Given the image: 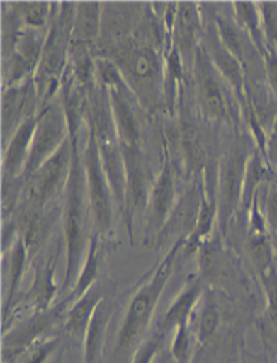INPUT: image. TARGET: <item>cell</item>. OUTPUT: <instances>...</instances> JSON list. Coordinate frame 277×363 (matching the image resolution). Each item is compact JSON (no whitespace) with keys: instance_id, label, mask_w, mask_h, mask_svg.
Wrapping results in <instances>:
<instances>
[{"instance_id":"1","label":"cell","mask_w":277,"mask_h":363,"mask_svg":"<svg viewBox=\"0 0 277 363\" xmlns=\"http://www.w3.org/2000/svg\"><path fill=\"white\" fill-rule=\"evenodd\" d=\"M103 57L120 71L123 80L147 113L166 108V51L168 38L164 21L156 17L152 6L140 21L134 35L122 38Z\"/></svg>"},{"instance_id":"2","label":"cell","mask_w":277,"mask_h":363,"mask_svg":"<svg viewBox=\"0 0 277 363\" xmlns=\"http://www.w3.org/2000/svg\"><path fill=\"white\" fill-rule=\"evenodd\" d=\"M184 243L186 239L171 245L162 260L140 279L118 323V329L115 330L105 363H130L138 347L152 332L157 305L161 302L168 281L174 274Z\"/></svg>"},{"instance_id":"3","label":"cell","mask_w":277,"mask_h":363,"mask_svg":"<svg viewBox=\"0 0 277 363\" xmlns=\"http://www.w3.org/2000/svg\"><path fill=\"white\" fill-rule=\"evenodd\" d=\"M60 219L66 248V267L60 287V297H63L74 287L84 262L90 238L94 235V216L86 186L83 157L78 145H74L72 167L63 192Z\"/></svg>"},{"instance_id":"4","label":"cell","mask_w":277,"mask_h":363,"mask_svg":"<svg viewBox=\"0 0 277 363\" xmlns=\"http://www.w3.org/2000/svg\"><path fill=\"white\" fill-rule=\"evenodd\" d=\"M68 308V303L59 299L55 306L44 313L26 315L12 323L2 336V363H16L39 341L62 335Z\"/></svg>"},{"instance_id":"5","label":"cell","mask_w":277,"mask_h":363,"mask_svg":"<svg viewBox=\"0 0 277 363\" xmlns=\"http://www.w3.org/2000/svg\"><path fill=\"white\" fill-rule=\"evenodd\" d=\"M83 165L91 216H94V231L99 233L107 240L113 235L117 206L114 201L110 182L102 167L96 138L89 131V128L86 147L83 150Z\"/></svg>"},{"instance_id":"6","label":"cell","mask_w":277,"mask_h":363,"mask_svg":"<svg viewBox=\"0 0 277 363\" xmlns=\"http://www.w3.org/2000/svg\"><path fill=\"white\" fill-rule=\"evenodd\" d=\"M244 145L234 146L217 168V231L222 238L228 236L232 218L239 215L246 167L250 158Z\"/></svg>"},{"instance_id":"7","label":"cell","mask_w":277,"mask_h":363,"mask_svg":"<svg viewBox=\"0 0 277 363\" xmlns=\"http://www.w3.org/2000/svg\"><path fill=\"white\" fill-rule=\"evenodd\" d=\"M74 157V145L68 140L57 153L38 168V172L28 180L20 206L45 209L59 201L68 184Z\"/></svg>"},{"instance_id":"8","label":"cell","mask_w":277,"mask_h":363,"mask_svg":"<svg viewBox=\"0 0 277 363\" xmlns=\"http://www.w3.org/2000/svg\"><path fill=\"white\" fill-rule=\"evenodd\" d=\"M69 140L68 119L62 101H51L38 111V123L30 147L29 161L26 164L23 177L28 182L39 167H43Z\"/></svg>"},{"instance_id":"9","label":"cell","mask_w":277,"mask_h":363,"mask_svg":"<svg viewBox=\"0 0 277 363\" xmlns=\"http://www.w3.org/2000/svg\"><path fill=\"white\" fill-rule=\"evenodd\" d=\"M192 71L196 86V99L204 118L212 122L230 121L232 111L225 89L227 82L222 79L201 44L196 50Z\"/></svg>"},{"instance_id":"10","label":"cell","mask_w":277,"mask_h":363,"mask_svg":"<svg viewBox=\"0 0 277 363\" xmlns=\"http://www.w3.org/2000/svg\"><path fill=\"white\" fill-rule=\"evenodd\" d=\"M126 165V200L125 212L122 215L128 228L130 245L135 242V223L137 216H144L149 204V197L154 184L152 179L146 157L138 147H122Z\"/></svg>"},{"instance_id":"11","label":"cell","mask_w":277,"mask_h":363,"mask_svg":"<svg viewBox=\"0 0 277 363\" xmlns=\"http://www.w3.org/2000/svg\"><path fill=\"white\" fill-rule=\"evenodd\" d=\"M179 194L176 185V172L173 164H171V160L166 158L159 174L154 179L147 209L146 213H144V223H146L144 224L142 238L144 245L153 248L156 238L165 225L168 216L173 212Z\"/></svg>"},{"instance_id":"12","label":"cell","mask_w":277,"mask_h":363,"mask_svg":"<svg viewBox=\"0 0 277 363\" xmlns=\"http://www.w3.org/2000/svg\"><path fill=\"white\" fill-rule=\"evenodd\" d=\"M204 199L203 177H195L192 185L179 196L173 212L168 216L165 225L157 235L154 242V250H161L169 240L177 242L181 239H189L198 224L201 206Z\"/></svg>"},{"instance_id":"13","label":"cell","mask_w":277,"mask_h":363,"mask_svg":"<svg viewBox=\"0 0 277 363\" xmlns=\"http://www.w3.org/2000/svg\"><path fill=\"white\" fill-rule=\"evenodd\" d=\"M59 252L60 250L55 254L48 255L47 258H44L41 254H38L33 258L32 267L35 275L32 285L30 289L21 296V299L12 315H14L18 309H28L29 315L44 313V311L56 305V297H59L60 294V289L56 284V267Z\"/></svg>"},{"instance_id":"14","label":"cell","mask_w":277,"mask_h":363,"mask_svg":"<svg viewBox=\"0 0 277 363\" xmlns=\"http://www.w3.org/2000/svg\"><path fill=\"white\" fill-rule=\"evenodd\" d=\"M39 104L35 80H28L4 89L2 95V145L5 146L17 129L38 114Z\"/></svg>"},{"instance_id":"15","label":"cell","mask_w":277,"mask_h":363,"mask_svg":"<svg viewBox=\"0 0 277 363\" xmlns=\"http://www.w3.org/2000/svg\"><path fill=\"white\" fill-rule=\"evenodd\" d=\"M32 258L21 236L11 250L2 254V324L14 313L21 299V284Z\"/></svg>"},{"instance_id":"16","label":"cell","mask_w":277,"mask_h":363,"mask_svg":"<svg viewBox=\"0 0 277 363\" xmlns=\"http://www.w3.org/2000/svg\"><path fill=\"white\" fill-rule=\"evenodd\" d=\"M201 45L208 55L210 60L213 62L215 68L222 75V79L234 90L235 98L242 104L246 102V69L243 63L237 59L228 47L220 40L216 24L205 28Z\"/></svg>"},{"instance_id":"17","label":"cell","mask_w":277,"mask_h":363,"mask_svg":"<svg viewBox=\"0 0 277 363\" xmlns=\"http://www.w3.org/2000/svg\"><path fill=\"white\" fill-rule=\"evenodd\" d=\"M113 291H115V284L101 279L68 308L62 330V335H64V341L69 340L74 344H81L84 341L86 332L96 309L105 297Z\"/></svg>"},{"instance_id":"18","label":"cell","mask_w":277,"mask_h":363,"mask_svg":"<svg viewBox=\"0 0 277 363\" xmlns=\"http://www.w3.org/2000/svg\"><path fill=\"white\" fill-rule=\"evenodd\" d=\"M207 289V282L201 275H193L188 278L179 294L174 297V301L165 309L164 315L157 321L154 329L169 338L177 328L184 326V324H191L195 311L198 305H200Z\"/></svg>"},{"instance_id":"19","label":"cell","mask_w":277,"mask_h":363,"mask_svg":"<svg viewBox=\"0 0 277 363\" xmlns=\"http://www.w3.org/2000/svg\"><path fill=\"white\" fill-rule=\"evenodd\" d=\"M201 38L203 23L200 6L195 2L177 4L173 30H171V47L179 51L184 65L191 63V67H193V59L201 44Z\"/></svg>"},{"instance_id":"20","label":"cell","mask_w":277,"mask_h":363,"mask_svg":"<svg viewBox=\"0 0 277 363\" xmlns=\"http://www.w3.org/2000/svg\"><path fill=\"white\" fill-rule=\"evenodd\" d=\"M114 291L101 302L83 341V363H105L107 335L115 311Z\"/></svg>"},{"instance_id":"21","label":"cell","mask_w":277,"mask_h":363,"mask_svg":"<svg viewBox=\"0 0 277 363\" xmlns=\"http://www.w3.org/2000/svg\"><path fill=\"white\" fill-rule=\"evenodd\" d=\"M38 123V114L26 121L17 133L4 146L2 157V179L23 177L26 164L29 161L32 141Z\"/></svg>"},{"instance_id":"22","label":"cell","mask_w":277,"mask_h":363,"mask_svg":"<svg viewBox=\"0 0 277 363\" xmlns=\"http://www.w3.org/2000/svg\"><path fill=\"white\" fill-rule=\"evenodd\" d=\"M259 279L267 303L256 328L266 353H277V266L262 274Z\"/></svg>"},{"instance_id":"23","label":"cell","mask_w":277,"mask_h":363,"mask_svg":"<svg viewBox=\"0 0 277 363\" xmlns=\"http://www.w3.org/2000/svg\"><path fill=\"white\" fill-rule=\"evenodd\" d=\"M103 242L105 239L99 235V233L94 231V235L90 238V243H89L81 270L80 274H78L74 287L69 290L68 294L60 297V299L64 301L69 306L94 287L98 281H101L99 275H101V264H102Z\"/></svg>"},{"instance_id":"24","label":"cell","mask_w":277,"mask_h":363,"mask_svg":"<svg viewBox=\"0 0 277 363\" xmlns=\"http://www.w3.org/2000/svg\"><path fill=\"white\" fill-rule=\"evenodd\" d=\"M191 324L198 347L208 344L217 336L222 326V309L215 293L210 289L205 290Z\"/></svg>"},{"instance_id":"25","label":"cell","mask_w":277,"mask_h":363,"mask_svg":"<svg viewBox=\"0 0 277 363\" xmlns=\"http://www.w3.org/2000/svg\"><path fill=\"white\" fill-rule=\"evenodd\" d=\"M102 29V5L99 2L77 4L72 43L90 45L99 40Z\"/></svg>"},{"instance_id":"26","label":"cell","mask_w":277,"mask_h":363,"mask_svg":"<svg viewBox=\"0 0 277 363\" xmlns=\"http://www.w3.org/2000/svg\"><path fill=\"white\" fill-rule=\"evenodd\" d=\"M232 11L237 24H239L244 30V33L250 38V41L254 43V45L256 47L259 55L264 59L268 50L266 45V40H264L259 5H256L255 2H234Z\"/></svg>"},{"instance_id":"27","label":"cell","mask_w":277,"mask_h":363,"mask_svg":"<svg viewBox=\"0 0 277 363\" xmlns=\"http://www.w3.org/2000/svg\"><path fill=\"white\" fill-rule=\"evenodd\" d=\"M246 251L258 277L276 266V252L266 230H247Z\"/></svg>"},{"instance_id":"28","label":"cell","mask_w":277,"mask_h":363,"mask_svg":"<svg viewBox=\"0 0 277 363\" xmlns=\"http://www.w3.org/2000/svg\"><path fill=\"white\" fill-rule=\"evenodd\" d=\"M64 348L66 341L62 335L50 336L29 348L16 363H62Z\"/></svg>"},{"instance_id":"29","label":"cell","mask_w":277,"mask_h":363,"mask_svg":"<svg viewBox=\"0 0 277 363\" xmlns=\"http://www.w3.org/2000/svg\"><path fill=\"white\" fill-rule=\"evenodd\" d=\"M28 29L48 30L55 4L51 2H12Z\"/></svg>"},{"instance_id":"30","label":"cell","mask_w":277,"mask_h":363,"mask_svg":"<svg viewBox=\"0 0 277 363\" xmlns=\"http://www.w3.org/2000/svg\"><path fill=\"white\" fill-rule=\"evenodd\" d=\"M240 348L235 350V345L230 347L223 340L217 341L216 336L208 344L196 348L191 363H235L239 362Z\"/></svg>"},{"instance_id":"31","label":"cell","mask_w":277,"mask_h":363,"mask_svg":"<svg viewBox=\"0 0 277 363\" xmlns=\"http://www.w3.org/2000/svg\"><path fill=\"white\" fill-rule=\"evenodd\" d=\"M198 344L193 335L192 324H184L177 328L168 344V352L176 363H191L196 352Z\"/></svg>"},{"instance_id":"32","label":"cell","mask_w":277,"mask_h":363,"mask_svg":"<svg viewBox=\"0 0 277 363\" xmlns=\"http://www.w3.org/2000/svg\"><path fill=\"white\" fill-rule=\"evenodd\" d=\"M259 201L277 260V182H270L259 191Z\"/></svg>"},{"instance_id":"33","label":"cell","mask_w":277,"mask_h":363,"mask_svg":"<svg viewBox=\"0 0 277 363\" xmlns=\"http://www.w3.org/2000/svg\"><path fill=\"white\" fill-rule=\"evenodd\" d=\"M166 340V335L156 329H152L147 338L138 347L137 353L132 357L130 363H154L157 356H159L162 353V350L165 348Z\"/></svg>"},{"instance_id":"34","label":"cell","mask_w":277,"mask_h":363,"mask_svg":"<svg viewBox=\"0 0 277 363\" xmlns=\"http://www.w3.org/2000/svg\"><path fill=\"white\" fill-rule=\"evenodd\" d=\"M259 12L267 50L277 53V2H262Z\"/></svg>"},{"instance_id":"35","label":"cell","mask_w":277,"mask_h":363,"mask_svg":"<svg viewBox=\"0 0 277 363\" xmlns=\"http://www.w3.org/2000/svg\"><path fill=\"white\" fill-rule=\"evenodd\" d=\"M264 74H266L267 84L271 90V95L277 99V53L268 50L264 56Z\"/></svg>"},{"instance_id":"36","label":"cell","mask_w":277,"mask_h":363,"mask_svg":"<svg viewBox=\"0 0 277 363\" xmlns=\"http://www.w3.org/2000/svg\"><path fill=\"white\" fill-rule=\"evenodd\" d=\"M266 158L268 160L271 168L277 173V116L271 125L270 135L267 137V146H266Z\"/></svg>"},{"instance_id":"37","label":"cell","mask_w":277,"mask_h":363,"mask_svg":"<svg viewBox=\"0 0 277 363\" xmlns=\"http://www.w3.org/2000/svg\"><path fill=\"white\" fill-rule=\"evenodd\" d=\"M239 363H254L252 360L249 359V356H247V353H246V350L242 347L240 348V356H239Z\"/></svg>"},{"instance_id":"38","label":"cell","mask_w":277,"mask_h":363,"mask_svg":"<svg viewBox=\"0 0 277 363\" xmlns=\"http://www.w3.org/2000/svg\"><path fill=\"white\" fill-rule=\"evenodd\" d=\"M276 266H277V260H276Z\"/></svg>"},{"instance_id":"39","label":"cell","mask_w":277,"mask_h":363,"mask_svg":"<svg viewBox=\"0 0 277 363\" xmlns=\"http://www.w3.org/2000/svg\"><path fill=\"white\" fill-rule=\"evenodd\" d=\"M235 363H239V362H235Z\"/></svg>"}]
</instances>
